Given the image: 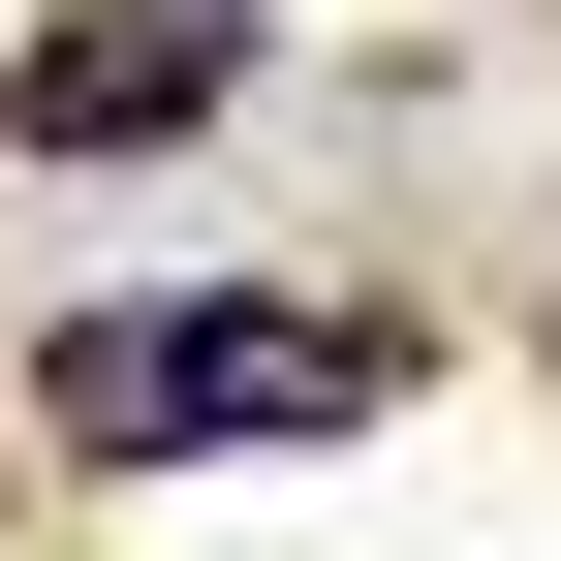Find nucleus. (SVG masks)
<instances>
[{
	"label": "nucleus",
	"mask_w": 561,
	"mask_h": 561,
	"mask_svg": "<svg viewBox=\"0 0 561 561\" xmlns=\"http://www.w3.org/2000/svg\"><path fill=\"white\" fill-rule=\"evenodd\" d=\"M405 343L375 312H62L32 343V437L62 468H157V437H375Z\"/></svg>",
	"instance_id": "obj_1"
},
{
	"label": "nucleus",
	"mask_w": 561,
	"mask_h": 561,
	"mask_svg": "<svg viewBox=\"0 0 561 561\" xmlns=\"http://www.w3.org/2000/svg\"><path fill=\"white\" fill-rule=\"evenodd\" d=\"M250 94V0H62L32 62H0V157H157V125Z\"/></svg>",
	"instance_id": "obj_2"
}]
</instances>
